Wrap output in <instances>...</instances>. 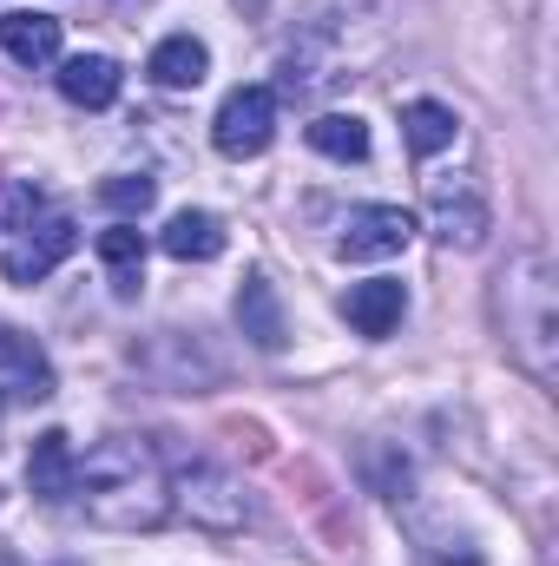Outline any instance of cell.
Masks as SVG:
<instances>
[{
	"mask_svg": "<svg viewBox=\"0 0 559 566\" xmlns=\"http://www.w3.org/2000/svg\"><path fill=\"white\" fill-rule=\"evenodd\" d=\"M500 323H507V349L520 356V369L534 382L559 376V290H553V258L547 251H520L500 277Z\"/></svg>",
	"mask_w": 559,
	"mask_h": 566,
	"instance_id": "2",
	"label": "cell"
},
{
	"mask_svg": "<svg viewBox=\"0 0 559 566\" xmlns=\"http://www.w3.org/2000/svg\"><path fill=\"white\" fill-rule=\"evenodd\" d=\"M73 251H80V224L53 211V218H40V224H20V238L0 251V277L20 283V290H33L40 277H53Z\"/></svg>",
	"mask_w": 559,
	"mask_h": 566,
	"instance_id": "5",
	"label": "cell"
},
{
	"mask_svg": "<svg viewBox=\"0 0 559 566\" xmlns=\"http://www.w3.org/2000/svg\"><path fill=\"white\" fill-rule=\"evenodd\" d=\"M145 73H151V86H165V93H191V86H204V73H211V46L191 40V33H171V40L151 46Z\"/></svg>",
	"mask_w": 559,
	"mask_h": 566,
	"instance_id": "10",
	"label": "cell"
},
{
	"mask_svg": "<svg viewBox=\"0 0 559 566\" xmlns=\"http://www.w3.org/2000/svg\"><path fill=\"white\" fill-rule=\"evenodd\" d=\"M415 244V211L402 205H362L349 211L342 238H336V258L342 264H376V258H402Z\"/></svg>",
	"mask_w": 559,
	"mask_h": 566,
	"instance_id": "7",
	"label": "cell"
},
{
	"mask_svg": "<svg viewBox=\"0 0 559 566\" xmlns=\"http://www.w3.org/2000/svg\"><path fill=\"white\" fill-rule=\"evenodd\" d=\"M0 369L7 376H20V396H53V369H46V356H40V343L33 336H20L13 323H0Z\"/></svg>",
	"mask_w": 559,
	"mask_h": 566,
	"instance_id": "17",
	"label": "cell"
},
{
	"mask_svg": "<svg viewBox=\"0 0 559 566\" xmlns=\"http://www.w3.org/2000/svg\"><path fill=\"white\" fill-rule=\"evenodd\" d=\"M303 139L316 145L323 158H336V165L369 158V126H362L356 113H323V119H309V133H303Z\"/></svg>",
	"mask_w": 559,
	"mask_h": 566,
	"instance_id": "18",
	"label": "cell"
},
{
	"mask_svg": "<svg viewBox=\"0 0 559 566\" xmlns=\"http://www.w3.org/2000/svg\"><path fill=\"white\" fill-rule=\"evenodd\" d=\"M99 264L113 271V290H119V296H139V283H145V231L139 224L99 231Z\"/></svg>",
	"mask_w": 559,
	"mask_h": 566,
	"instance_id": "15",
	"label": "cell"
},
{
	"mask_svg": "<svg viewBox=\"0 0 559 566\" xmlns=\"http://www.w3.org/2000/svg\"><path fill=\"white\" fill-rule=\"evenodd\" d=\"M158 244L178 264H211V258H224V224L211 211H171L165 231H158Z\"/></svg>",
	"mask_w": 559,
	"mask_h": 566,
	"instance_id": "13",
	"label": "cell"
},
{
	"mask_svg": "<svg viewBox=\"0 0 559 566\" xmlns=\"http://www.w3.org/2000/svg\"><path fill=\"white\" fill-rule=\"evenodd\" d=\"M428 218H434V238H441L447 251H481L487 231H494V211H487V198H481L474 178H434Z\"/></svg>",
	"mask_w": 559,
	"mask_h": 566,
	"instance_id": "6",
	"label": "cell"
},
{
	"mask_svg": "<svg viewBox=\"0 0 559 566\" xmlns=\"http://www.w3.org/2000/svg\"><path fill=\"white\" fill-rule=\"evenodd\" d=\"M0 46L13 66H53L60 60V20L53 13H0Z\"/></svg>",
	"mask_w": 559,
	"mask_h": 566,
	"instance_id": "12",
	"label": "cell"
},
{
	"mask_svg": "<svg viewBox=\"0 0 559 566\" xmlns=\"http://www.w3.org/2000/svg\"><path fill=\"white\" fill-rule=\"evenodd\" d=\"M238 329L264 349V356H277L283 343H289V316H283V296L277 283L264 277V271H251V277L238 283Z\"/></svg>",
	"mask_w": 559,
	"mask_h": 566,
	"instance_id": "8",
	"label": "cell"
},
{
	"mask_svg": "<svg viewBox=\"0 0 559 566\" xmlns=\"http://www.w3.org/2000/svg\"><path fill=\"white\" fill-rule=\"evenodd\" d=\"M402 310H409V290H402L395 277L349 283V296H342V316L356 323V336H376V343L402 323Z\"/></svg>",
	"mask_w": 559,
	"mask_h": 566,
	"instance_id": "9",
	"label": "cell"
},
{
	"mask_svg": "<svg viewBox=\"0 0 559 566\" xmlns=\"http://www.w3.org/2000/svg\"><path fill=\"white\" fill-rule=\"evenodd\" d=\"M171 514H184V521L204 527V534H238V527L251 521V488H244L231 468L198 461V468H184V474L171 481Z\"/></svg>",
	"mask_w": 559,
	"mask_h": 566,
	"instance_id": "3",
	"label": "cell"
},
{
	"mask_svg": "<svg viewBox=\"0 0 559 566\" xmlns=\"http://www.w3.org/2000/svg\"><path fill=\"white\" fill-rule=\"evenodd\" d=\"M99 198H106L113 211H126V218H139V211H151V198H158V185H151V178H106V185H99Z\"/></svg>",
	"mask_w": 559,
	"mask_h": 566,
	"instance_id": "19",
	"label": "cell"
},
{
	"mask_svg": "<svg viewBox=\"0 0 559 566\" xmlns=\"http://www.w3.org/2000/svg\"><path fill=\"white\" fill-rule=\"evenodd\" d=\"M454 133H461V119H454L441 99H409V106H402V139H409V151H415V158L447 151V145H454Z\"/></svg>",
	"mask_w": 559,
	"mask_h": 566,
	"instance_id": "16",
	"label": "cell"
},
{
	"mask_svg": "<svg viewBox=\"0 0 559 566\" xmlns=\"http://www.w3.org/2000/svg\"><path fill=\"white\" fill-rule=\"evenodd\" d=\"M73 494L106 534H151L171 521V474L145 434H106L73 454Z\"/></svg>",
	"mask_w": 559,
	"mask_h": 566,
	"instance_id": "1",
	"label": "cell"
},
{
	"mask_svg": "<svg viewBox=\"0 0 559 566\" xmlns=\"http://www.w3.org/2000/svg\"><path fill=\"white\" fill-rule=\"evenodd\" d=\"M27 488H33V501H66L73 494V441L60 434V428H46L40 441H33V454H27Z\"/></svg>",
	"mask_w": 559,
	"mask_h": 566,
	"instance_id": "14",
	"label": "cell"
},
{
	"mask_svg": "<svg viewBox=\"0 0 559 566\" xmlns=\"http://www.w3.org/2000/svg\"><path fill=\"white\" fill-rule=\"evenodd\" d=\"M277 139V93L271 86H238L224 93L218 119H211V145L224 158H264Z\"/></svg>",
	"mask_w": 559,
	"mask_h": 566,
	"instance_id": "4",
	"label": "cell"
},
{
	"mask_svg": "<svg viewBox=\"0 0 559 566\" xmlns=\"http://www.w3.org/2000/svg\"><path fill=\"white\" fill-rule=\"evenodd\" d=\"M119 60H106V53H73L66 66H60V93H66V106H86V113H106L113 99H119Z\"/></svg>",
	"mask_w": 559,
	"mask_h": 566,
	"instance_id": "11",
	"label": "cell"
}]
</instances>
